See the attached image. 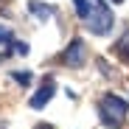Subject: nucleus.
<instances>
[{
	"label": "nucleus",
	"instance_id": "nucleus-1",
	"mask_svg": "<svg viewBox=\"0 0 129 129\" xmlns=\"http://www.w3.org/2000/svg\"><path fill=\"white\" fill-rule=\"evenodd\" d=\"M98 112H101V121L107 123V126H112V129H118L121 123H123V115L129 112V104L121 98V95H104L101 98V104H98Z\"/></svg>",
	"mask_w": 129,
	"mask_h": 129
},
{
	"label": "nucleus",
	"instance_id": "nucleus-2",
	"mask_svg": "<svg viewBox=\"0 0 129 129\" xmlns=\"http://www.w3.org/2000/svg\"><path fill=\"white\" fill-rule=\"evenodd\" d=\"M87 23V28L95 34V37H107L112 31V11H110V6L104 3V0H93V11H90V17L84 20Z\"/></svg>",
	"mask_w": 129,
	"mask_h": 129
},
{
	"label": "nucleus",
	"instance_id": "nucleus-3",
	"mask_svg": "<svg viewBox=\"0 0 129 129\" xmlns=\"http://www.w3.org/2000/svg\"><path fill=\"white\" fill-rule=\"evenodd\" d=\"M84 59H87V48H84V39H73L68 51H64V64L68 68H81Z\"/></svg>",
	"mask_w": 129,
	"mask_h": 129
},
{
	"label": "nucleus",
	"instance_id": "nucleus-4",
	"mask_svg": "<svg viewBox=\"0 0 129 129\" xmlns=\"http://www.w3.org/2000/svg\"><path fill=\"white\" fill-rule=\"evenodd\" d=\"M53 90H56V84H53V79H48V81H45V84H42V87L31 95V101H28V104H31V110H42V107H45V104L53 98Z\"/></svg>",
	"mask_w": 129,
	"mask_h": 129
},
{
	"label": "nucleus",
	"instance_id": "nucleus-5",
	"mask_svg": "<svg viewBox=\"0 0 129 129\" xmlns=\"http://www.w3.org/2000/svg\"><path fill=\"white\" fill-rule=\"evenodd\" d=\"M28 9H31V14H37V17L42 20V23L53 17V6H42L39 0H28Z\"/></svg>",
	"mask_w": 129,
	"mask_h": 129
},
{
	"label": "nucleus",
	"instance_id": "nucleus-6",
	"mask_svg": "<svg viewBox=\"0 0 129 129\" xmlns=\"http://www.w3.org/2000/svg\"><path fill=\"white\" fill-rule=\"evenodd\" d=\"M73 6H76V14L81 20H87L90 11H93V0H73Z\"/></svg>",
	"mask_w": 129,
	"mask_h": 129
},
{
	"label": "nucleus",
	"instance_id": "nucleus-7",
	"mask_svg": "<svg viewBox=\"0 0 129 129\" xmlns=\"http://www.w3.org/2000/svg\"><path fill=\"white\" fill-rule=\"evenodd\" d=\"M11 79H14L17 84H23V87H28V84H31V73H28V70H23V73L14 70V73H11Z\"/></svg>",
	"mask_w": 129,
	"mask_h": 129
},
{
	"label": "nucleus",
	"instance_id": "nucleus-8",
	"mask_svg": "<svg viewBox=\"0 0 129 129\" xmlns=\"http://www.w3.org/2000/svg\"><path fill=\"white\" fill-rule=\"evenodd\" d=\"M118 53H121L123 59H129V34H123V39L118 42Z\"/></svg>",
	"mask_w": 129,
	"mask_h": 129
},
{
	"label": "nucleus",
	"instance_id": "nucleus-9",
	"mask_svg": "<svg viewBox=\"0 0 129 129\" xmlns=\"http://www.w3.org/2000/svg\"><path fill=\"white\" fill-rule=\"evenodd\" d=\"M14 53L25 56V53H28V45H25V42H14Z\"/></svg>",
	"mask_w": 129,
	"mask_h": 129
},
{
	"label": "nucleus",
	"instance_id": "nucleus-10",
	"mask_svg": "<svg viewBox=\"0 0 129 129\" xmlns=\"http://www.w3.org/2000/svg\"><path fill=\"white\" fill-rule=\"evenodd\" d=\"M0 42H11V31L9 28H0Z\"/></svg>",
	"mask_w": 129,
	"mask_h": 129
},
{
	"label": "nucleus",
	"instance_id": "nucleus-11",
	"mask_svg": "<svg viewBox=\"0 0 129 129\" xmlns=\"http://www.w3.org/2000/svg\"><path fill=\"white\" fill-rule=\"evenodd\" d=\"M112 3H123V0H112Z\"/></svg>",
	"mask_w": 129,
	"mask_h": 129
},
{
	"label": "nucleus",
	"instance_id": "nucleus-12",
	"mask_svg": "<svg viewBox=\"0 0 129 129\" xmlns=\"http://www.w3.org/2000/svg\"><path fill=\"white\" fill-rule=\"evenodd\" d=\"M45 129H51V126H45Z\"/></svg>",
	"mask_w": 129,
	"mask_h": 129
}]
</instances>
